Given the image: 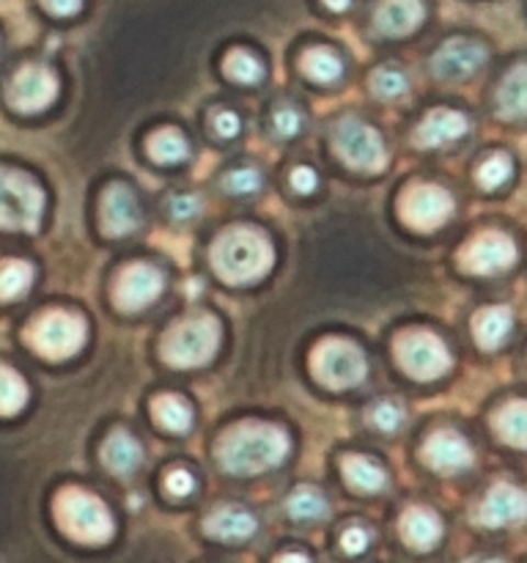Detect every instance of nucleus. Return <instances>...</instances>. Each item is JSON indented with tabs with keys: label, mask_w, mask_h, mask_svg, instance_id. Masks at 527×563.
I'll return each instance as SVG.
<instances>
[{
	"label": "nucleus",
	"mask_w": 527,
	"mask_h": 563,
	"mask_svg": "<svg viewBox=\"0 0 527 563\" xmlns=\"http://www.w3.org/2000/svg\"><path fill=\"white\" fill-rule=\"evenodd\" d=\"M516 262V245L514 240L503 234H483L467 247L464 264L467 269L478 275H494L508 269Z\"/></svg>",
	"instance_id": "15"
},
{
	"label": "nucleus",
	"mask_w": 527,
	"mask_h": 563,
	"mask_svg": "<svg viewBox=\"0 0 527 563\" xmlns=\"http://www.w3.org/2000/svg\"><path fill=\"white\" fill-rule=\"evenodd\" d=\"M486 64V47L472 38H450L434 55V75L448 86L464 82Z\"/></svg>",
	"instance_id": "10"
},
{
	"label": "nucleus",
	"mask_w": 527,
	"mask_h": 563,
	"mask_svg": "<svg viewBox=\"0 0 527 563\" xmlns=\"http://www.w3.org/2000/svg\"><path fill=\"white\" fill-rule=\"evenodd\" d=\"M206 533L220 542H245L256 533V517L239 506H223L209 515Z\"/></svg>",
	"instance_id": "20"
},
{
	"label": "nucleus",
	"mask_w": 527,
	"mask_h": 563,
	"mask_svg": "<svg viewBox=\"0 0 527 563\" xmlns=\"http://www.w3.org/2000/svg\"><path fill=\"white\" fill-rule=\"evenodd\" d=\"M500 115L505 119H522L525 115V64H516L514 71L505 77L497 91Z\"/></svg>",
	"instance_id": "25"
},
{
	"label": "nucleus",
	"mask_w": 527,
	"mask_h": 563,
	"mask_svg": "<svg viewBox=\"0 0 527 563\" xmlns=\"http://www.w3.org/2000/svg\"><path fill=\"white\" fill-rule=\"evenodd\" d=\"M401 533H404V539L415 550H431L439 542V537H442V526H439L437 515L431 509L417 506V509H410L404 515Z\"/></svg>",
	"instance_id": "22"
},
{
	"label": "nucleus",
	"mask_w": 527,
	"mask_h": 563,
	"mask_svg": "<svg viewBox=\"0 0 527 563\" xmlns=\"http://www.w3.org/2000/svg\"><path fill=\"white\" fill-rule=\"evenodd\" d=\"M154 416H157V421L168 432L184 434L192 427L190 405L184 399H179V396H157V401H154Z\"/></svg>",
	"instance_id": "26"
},
{
	"label": "nucleus",
	"mask_w": 527,
	"mask_h": 563,
	"mask_svg": "<svg viewBox=\"0 0 527 563\" xmlns=\"http://www.w3.org/2000/svg\"><path fill=\"white\" fill-rule=\"evenodd\" d=\"M27 385L14 368L0 366V416H14L25 407Z\"/></svg>",
	"instance_id": "30"
},
{
	"label": "nucleus",
	"mask_w": 527,
	"mask_h": 563,
	"mask_svg": "<svg viewBox=\"0 0 527 563\" xmlns=\"http://www.w3.org/2000/svg\"><path fill=\"white\" fill-rule=\"evenodd\" d=\"M42 5L55 16H75L82 9V0H42Z\"/></svg>",
	"instance_id": "43"
},
{
	"label": "nucleus",
	"mask_w": 527,
	"mask_h": 563,
	"mask_svg": "<svg viewBox=\"0 0 527 563\" xmlns=\"http://www.w3.org/2000/svg\"><path fill=\"white\" fill-rule=\"evenodd\" d=\"M289 515L294 517L296 522H316L322 517H327L329 506L324 500V495L313 487H300L294 495L289 498Z\"/></svg>",
	"instance_id": "27"
},
{
	"label": "nucleus",
	"mask_w": 527,
	"mask_h": 563,
	"mask_svg": "<svg viewBox=\"0 0 527 563\" xmlns=\"http://www.w3.org/2000/svg\"><path fill=\"white\" fill-rule=\"evenodd\" d=\"M33 284V267L27 262L0 264V300H16Z\"/></svg>",
	"instance_id": "29"
},
{
	"label": "nucleus",
	"mask_w": 527,
	"mask_h": 563,
	"mask_svg": "<svg viewBox=\"0 0 527 563\" xmlns=\"http://www.w3.org/2000/svg\"><path fill=\"white\" fill-rule=\"evenodd\" d=\"M318 185V176L313 174V168H294V174H291V187H294L296 192H313Z\"/></svg>",
	"instance_id": "41"
},
{
	"label": "nucleus",
	"mask_w": 527,
	"mask_h": 563,
	"mask_svg": "<svg viewBox=\"0 0 527 563\" xmlns=\"http://www.w3.org/2000/svg\"><path fill=\"white\" fill-rule=\"evenodd\" d=\"M481 517L489 528L519 526L525 520V493L511 484H497L483 500Z\"/></svg>",
	"instance_id": "17"
},
{
	"label": "nucleus",
	"mask_w": 527,
	"mask_h": 563,
	"mask_svg": "<svg viewBox=\"0 0 527 563\" xmlns=\"http://www.w3.org/2000/svg\"><path fill=\"white\" fill-rule=\"evenodd\" d=\"M261 174L256 168H236L225 176V190L234 196H253L261 190Z\"/></svg>",
	"instance_id": "37"
},
{
	"label": "nucleus",
	"mask_w": 527,
	"mask_h": 563,
	"mask_svg": "<svg viewBox=\"0 0 527 563\" xmlns=\"http://www.w3.org/2000/svg\"><path fill=\"white\" fill-rule=\"evenodd\" d=\"M340 542H344V550L349 555H360L362 550L368 548V533L362 531V528H349V531L344 533V539H340Z\"/></svg>",
	"instance_id": "42"
},
{
	"label": "nucleus",
	"mask_w": 527,
	"mask_h": 563,
	"mask_svg": "<svg viewBox=\"0 0 527 563\" xmlns=\"http://www.w3.org/2000/svg\"><path fill=\"white\" fill-rule=\"evenodd\" d=\"M280 559L283 561H307V555L305 553H285V555H280Z\"/></svg>",
	"instance_id": "46"
},
{
	"label": "nucleus",
	"mask_w": 527,
	"mask_h": 563,
	"mask_svg": "<svg viewBox=\"0 0 527 563\" xmlns=\"http://www.w3.org/2000/svg\"><path fill=\"white\" fill-rule=\"evenodd\" d=\"M324 3H327L333 11H344V9H349L351 0H324Z\"/></svg>",
	"instance_id": "45"
},
{
	"label": "nucleus",
	"mask_w": 527,
	"mask_h": 563,
	"mask_svg": "<svg viewBox=\"0 0 527 563\" xmlns=\"http://www.w3.org/2000/svg\"><path fill=\"white\" fill-rule=\"evenodd\" d=\"M401 214L417 231H434L453 214V198L442 187L423 185L406 192L401 203Z\"/></svg>",
	"instance_id": "11"
},
{
	"label": "nucleus",
	"mask_w": 527,
	"mask_h": 563,
	"mask_svg": "<svg viewBox=\"0 0 527 563\" xmlns=\"http://www.w3.org/2000/svg\"><path fill=\"white\" fill-rule=\"evenodd\" d=\"M102 229L110 236H126L141 229V203L124 185H110L102 196Z\"/></svg>",
	"instance_id": "14"
},
{
	"label": "nucleus",
	"mask_w": 527,
	"mask_h": 563,
	"mask_svg": "<svg viewBox=\"0 0 527 563\" xmlns=\"http://www.w3.org/2000/svg\"><path fill=\"white\" fill-rule=\"evenodd\" d=\"M335 152L349 168L382 170L388 163L382 135L362 121H344L335 130Z\"/></svg>",
	"instance_id": "9"
},
{
	"label": "nucleus",
	"mask_w": 527,
	"mask_h": 563,
	"mask_svg": "<svg viewBox=\"0 0 527 563\" xmlns=\"http://www.w3.org/2000/svg\"><path fill=\"white\" fill-rule=\"evenodd\" d=\"M214 130L223 137H234L236 132H239V119H236V113H231V110H223V113H217V119H214Z\"/></svg>",
	"instance_id": "44"
},
{
	"label": "nucleus",
	"mask_w": 527,
	"mask_h": 563,
	"mask_svg": "<svg viewBox=\"0 0 527 563\" xmlns=\"http://www.w3.org/2000/svg\"><path fill=\"white\" fill-rule=\"evenodd\" d=\"M165 487H168V493L176 495V498H184V495H190L192 489H195V478L187 471H173L168 476V482H165Z\"/></svg>",
	"instance_id": "40"
},
{
	"label": "nucleus",
	"mask_w": 527,
	"mask_h": 563,
	"mask_svg": "<svg viewBox=\"0 0 527 563\" xmlns=\"http://www.w3.org/2000/svg\"><path fill=\"white\" fill-rule=\"evenodd\" d=\"M58 97V80L47 66H25L9 86V102L22 113H38Z\"/></svg>",
	"instance_id": "13"
},
{
	"label": "nucleus",
	"mask_w": 527,
	"mask_h": 563,
	"mask_svg": "<svg viewBox=\"0 0 527 563\" xmlns=\"http://www.w3.org/2000/svg\"><path fill=\"white\" fill-rule=\"evenodd\" d=\"M225 71H228V77H234L239 82H258L264 75L256 55L245 53V49H231L228 58H225Z\"/></svg>",
	"instance_id": "33"
},
{
	"label": "nucleus",
	"mask_w": 527,
	"mask_h": 563,
	"mask_svg": "<svg viewBox=\"0 0 527 563\" xmlns=\"http://www.w3.org/2000/svg\"><path fill=\"white\" fill-rule=\"evenodd\" d=\"M368 363L360 346L349 344V341H324L316 352H313V374L318 383H324L333 390L355 388L366 379Z\"/></svg>",
	"instance_id": "6"
},
{
	"label": "nucleus",
	"mask_w": 527,
	"mask_h": 563,
	"mask_svg": "<svg viewBox=\"0 0 527 563\" xmlns=\"http://www.w3.org/2000/svg\"><path fill=\"white\" fill-rule=\"evenodd\" d=\"M511 176V159L505 154H492L486 163L478 170V181H481L486 190H497L500 185H505Z\"/></svg>",
	"instance_id": "35"
},
{
	"label": "nucleus",
	"mask_w": 527,
	"mask_h": 563,
	"mask_svg": "<svg viewBox=\"0 0 527 563\" xmlns=\"http://www.w3.org/2000/svg\"><path fill=\"white\" fill-rule=\"evenodd\" d=\"M148 152H152V157L157 159V163L173 165V163H181V159H187V154H190V143H187V137L181 135V132L162 130L152 137Z\"/></svg>",
	"instance_id": "28"
},
{
	"label": "nucleus",
	"mask_w": 527,
	"mask_h": 563,
	"mask_svg": "<svg viewBox=\"0 0 527 563\" xmlns=\"http://www.w3.org/2000/svg\"><path fill=\"white\" fill-rule=\"evenodd\" d=\"M220 346V324L212 317H190L170 328L162 357L176 368H195L212 361Z\"/></svg>",
	"instance_id": "3"
},
{
	"label": "nucleus",
	"mask_w": 527,
	"mask_h": 563,
	"mask_svg": "<svg viewBox=\"0 0 527 563\" xmlns=\"http://www.w3.org/2000/svg\"><path fill=\"white\" fill-rule=\"evenodd\" d=\"M302 69L313 77L316 82H335L344 75V64H340L338 55L327 47H313L311 53L302 60Z\"/></svg>",
	"instance_id": "31"
},
{
	"label": "nucleus",
	"mask_w": 527,
	"mask_h": 563,
	"mask_svg": "<svg viewBox=\"0 0 527 563\" xmlns=\"http://www.w3.org/2000/svg\"><path fill=\"white\" fill-rule=\"evenodd\" d=\"M31 344L38 355L64 361V357L77 355L86 344V322L75 313L53 311L38 319L31 330Z\"/></svg>",
	"instance_id": "7"
},
{
	"label": "nucleus",
	"mask_w": 527,
	"mask_h": 563,
	"mask_svg": "<svg viewBox=\"0 0 527 563\" xmlns=\"http://www.w3.org/2000/svg\"><path fill=\"white\" fill-rule=\"evenodd\" d=\"M371 86L382 99H395L406 91V75L395 66H382V69L373 71Z\"/></svg>",
	"instance_id": "34"
},
{
	"label": "nucleus",
	"mask_w": 527,
	"mask_h": 563,
	"mask_svg": "<svg viewBox=\"0 0 527 563\" xmlns=\"http://www.w3.org/2000/svg\"><path fill=\"white\" fill-rule=\"evenodd\" d=\"M104 465L115 473V476H130L141 467L143 462V449L132 434L126 432H113L104 443V454H102Z\"/></svg>",
	"instance_id": "21"
},
{
	"label": "nucleus",
	"mask_w": 527,
	"mask_h": 563,
	"mask_svg": "<svg viewBox=\"0 0 527 563\" xmlns=\"http://www.w3.org/2000/svg\"><path fill=\"white\" fill-rule=\"evenodd\" d=\"M168 212L173 220H190L201 212V201H198L195 196H176L170 198Z\"/></svg>",
	"instance_id": "39"
},
{
	"label": "nucleus",
	"mask_w": 527,
	"mask_h": 563,
	"mask_svg": "<svg viewBox=\"0 0 527 563\" xmlns=\"http://www.w3.org/2000/svg\"><path fill=\"white\" fill-rule=\"evenodd\" d=\"M274 253L256 229H228L212 247V267L228 284H253L272 269Z\"/></svg>",
	"instance_id": "2"
},
{
	"label": "nucleus",
	"mask_w": 527,
	"mask_h": 563,
	"mask_svg": "<svg viewBox=\"0 0 527 563\" xmlns=\"http://www.w3.org/2000/svg\"><path fill=\"white\" fill-rule=\"evenodd\" d=\"M470 130V121L467 115L456 113V110H434V113L426 115V121L417 130V143L423 148H439L448 146V143H456L461 135H467Z\"/></svg>",
	"instance_id": "19"
},
{
	"label": "nucleus",
	"mask_w": 527,
	"mask_h": 563,
	"mask_svg": "<svg viewBox=\"0 0 527 563\" xmlns=\"http://www.w3.org/2000/svg\"><path fill=\"white\" fill-rule=\"evenodd\" d=\"M220 465L236 476L272 471L289 456V434L269 423H242L220 440Z\"/></svg>",
	"instance_id": "1"
},
{
	"label": "nucleus",
	"mask_w": 527,
	"mask_h": 563,
	"mask_svg": "<svg viewBox=\"0 0 527 563\" xmlns=\"http://www.w3.org/2000/svg\"><path fill=\"white\" fill-rule=\"evenodd\" d=\"M497 429L505 443L525 449V401H511L497 416Z\"/></svg>",
	"instance_id": "32"
},
{
	"label": "nucleus",
	"mask_w": 527,
	"mask_h": 563,
	"mask_svg": "<svg viewBox=\"0 0 527 563\" xmlns=\"http://www.w3.org/2000/svg\"><path fill=\"white\" fill-rule=\"evenodd\" d=\"M511 328H514V313L505 306L486 308V311L478 313L475 322H472V333H475L478 344H481L483 350H497V346L503 344L505 335L511 333Z\"/></svg>",
	"instance_id": "23"
},
{
	"label": "nucleus",
	"mask_w": 527,
	"mask_h": 563,
	"mask_svg": "<svg viewBox=\"0 0 527 563\" xmlns=\"http://www.w3.org/2000/svg\"><path fill=\"white\" fill-rule=\"evenodd\" d=\"M423 0H382L377 9V31L382 36H410L423 22Z\"/></svg>",
	"instance_id": "18"
},
{
	"label": "nucleus",
	"mask_w": 527,
	"mask_h": 563,
	"mask_svg": "<svg viewBox=\"0 0 527 563\" xmlns=\"http://www.w3.org/2000/svg\"><path fill=\"white\" fill-rule=\"evenodd\" d=\"M44 192L31 176L0 168V229L36 231L42 223Z\"/></svg>",
	"instance_id": "4"
},
{
	"label": "nucleus",
	"mask_w": 527,
	"mask_h": 563,
	"mask_svg": "<svg viewBox=\"0 0 527 563\" xmlns=\"http://www.w3.org/2000/svg\"><path fill=\"white\" fill-rule=\"evenodd\" d=\"M272 124H274V132H278L280 137H291V135H296V132H300L302 119H300V113H296L294 108H289V104H285V108L274 110Z\"/></svg>",
	"instance_id": "38"
},
{
	"label": "nucleus",
	"mask_w": 527,
	"mask_h": 563,
	"mask_svg": "<svg viewBox=\"0 0 527 563\" xmlns=\"http://www.w3.org/2000/svg\"><path fill=\"white\" fill-rule=\"evenodd\" d=\"M165 289V278L157 267L152 264H132L130 269H124L115 284V306L121 311H143V308L152 306L154 300H159Z\"/></svg>",
	"instance_id": "12"
},
{
	"label": "nucleus",
	"mask_w": 527,
	"mask_h": 563,
	"mask_svg": "<svg viewBox=\"0 0 527 563\" xmlns=\"http://www.w3.org/2000/svg\"><path fill=\"white\" fill-rule=\"evenodd\" d=\"M399 363L412 379H439L450 368V352L442 341L428 330H410L399 339Z\"/></svg>",
	"instance_id": "8"
},
{
	"label": "nucleus",
	"mask_w": 527,
	"mask_h": 563,
	"mask_svg": "<svg viewBox=\"0 0 527 563\" xmlns=\"http://www.w3.org/2000/svg\"><path fill=\"white\" fill-rule=\"evenodd\" d=\"M344 473L351 487L360 489V493H379L388 484V476H384L382 467L377 462L366 460V456H346Z\"/></svg>",
	"instance_id": "24"
},
{
	"label": "nucleus",
	"mask_w": 527,
	"mask_h": 563,
	"mask_svg": "<svg viewBox=\"0 0 527 563\" xmlns=\"http://www.w3.org/2000/svg\"><path fill=\"white\" fill-rule=\"evenodd\" d=\"M371 421L379 432H399L406 421V412L399 401H379L371 412Z\"/></svg>",
	"instance_id": "36"
},
{
	"label": "nucleus",
	"mask_w": 527,
	"mask_h": 563,
	"mask_svg": "<svg viewBox=\"0 0 527 563\" xmlns=\"http://www.w3.org/2000/svg\"><path fill=\"white\" fill-rule=\"evenodd\" d=\"M58 517L66 531L88 544H102L113 537V517L99 498L82 489H66L58 498Z\"/></svg>",
	"instance_id": "5"
},
{
	"label": "nucleus",
	"mask_w": 527,
	"mask_h": 563,
	"mask_svg": "<svg viewBox=\"0 0 527 563\" xmlns=\"http://www.w3.org/2000/svg\"><path fill=\"white\" fill-rule=\"evenodd\" d=\"M423 456H426L428 467L439 473H459L472 465V451L464 438L453 432H437L426 440L423 445Z\"/></svg>",
	"instance_id": "16"
}]
</instances>
